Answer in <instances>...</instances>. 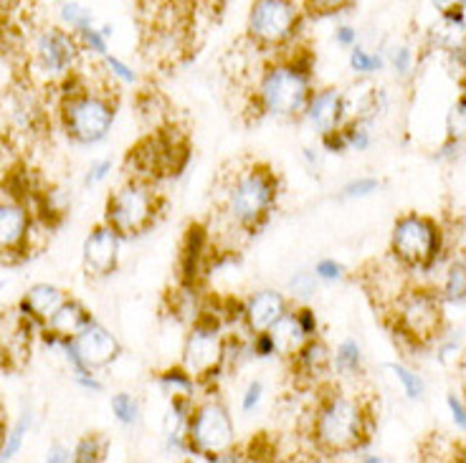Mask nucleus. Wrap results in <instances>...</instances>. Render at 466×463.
Returning <instances> with one entry per match:
<instances>
[{
  "instance_id": "obj_1",
  "label": "nucleus",
  "mask_w": 466,
  "mask_h": 463,
  "mask_svg": "<svg viewBox=\"0 0 466 463\" xmlns=\"http://www.w3.org/2000/svg\"><path fill=\"white\" fill-rule=\"evenodd\" d=\"M370 433V410L360 398L329 393L319 400L312 423V436L319 451L352 453L360 448Z\"/></svg>"
},
{
  "instance_id": "obj_2",
  "label": "nucleus",
  "mask_w": 466,
  "mask_h": 463,
  "mask_svg": "<svg viewBox=\"0 0 466 463\" xmlns=\"http://www.w3.org/2000/svg\"><path fill=\"white\" fill-rule=\"evenodd\" d=\"M258 105L264 112L277 116L304 115L312 96V71L309 61L289 56L267 66L257 89Z\"/></svg>"
},
{
  "instance_id": "obj_3",
  "label": "nucleus",
  "mask_w": 466,
  "mask_h": 463,
  "mask_svg": "<svg viewBox=\"0 0 466 463\" xmlns=\"http://www.w3.org/2000/svg\"><path fill=\"white\" fill-rule=\"evenodd\" d=\"M277 196H279L277 175L271 173L267 165H254L233 180V186L228 187V197H226V208L241 228L257 231L268 218Z\"/></svg>"
},
{
  "instance_id": "obj_4",
  "label": "nucleus",
  "mask_w": 466,
  "mask_h": 463,
  "mask_svg": "<svg viewBox=\"0 0 466 463\" xmlns=\"http://www.w3.org/2000/svg\"><path fill=\"white\" fill-rule=\"evenodd\" d=\"M116 105L92 89H71L61 99V125L69 139L79 145H96L112 132Z\"/></svg>"
},
{
  "instance_id": "obj_5",
  "label": "nucleus",
  "mask_w": 466,
  "mask_h": 463,
  "mask_svg": "<svg viewBox=\"0 0 466 463\" xmlns=\"http://www.w3.org/2000/svg\"><path fill=\"white\" fill-rule=\"evenodd\" d=\"M187 451L208 461H231L236 430L231 413L218 400H206L190 410L186 426Z\"/></svg>"
},
{
  "instance_id": "obj_6",
  "label": "nucleus",
  "mask_w": 466,
  "mask_h": 463,
  "mask_svg": "<svg viewBox=\"0 0 466 463\" xmlns=\"http://www.w3.org/2000/svg\"><path fill=\"white\" fill-rule=\"evenodd\" d=\"M157 193L150 180L135 177L109 196L105 208V223L112 226L122 238L140 236L150 228L157 216Z\"/></svg>"
},
{
  "instance_id": "obj_7",
  "label": "nucleus",
  "mask_w": 466,
  "mask_h": 463,
  "mask_svg": "<svg viewBox=\"0 0 466 463\" xmlns=\"http://www.w3.org/2000/svg\"><path fill=\"white\" fill-rule=\"evenodd\" d=\"M304 11L294 0H254L246 18V34L258 48L289 46L302 28Z\"/></svg>"
},
{
  "instance_id": "obj_8",
  "label": "nucleus",
  "mask_w": 466,
  "mask_h": 463,
  "mask_svg": "<svg viewBox=\"0 0 466 463\" xmlns=\"http://www.w3.org/2000/svg\"><path fill=\"white\" fill-rule=\"evenodd\" d=\"M390 251L398 264L408 268H431L441 254V228L436 220L408 213L396 220L393 236H390Z\"/></svg>"
},
{
  "instance_id": "obj_9",
  "label": "nucleus",
  "mask_w": 466,
  "mask_h": 463,
  "mask_svg": "<svg viewBox=\"0 0 466 463\" xmlns=\"http://www.w3.org/2000/svg\"><path fill=\"white\" fill-rule=\"evenodd\" d=\"M396 327L398 332L413 342H431L441 335L443 309L441 297L433 291L413 289L400 294L396 299Z\"/></svg>"
},
{
  "instance_id": "obj_10",
  "label": "nucleus",
  "mask_w": 466,
  "mask_h": 463,
  "mask_svg": "<svg viewBox=\"0 0 466 463\" xmlns=\"http://www.w3.org/2000/svg\"><path fill=\"white\" fill-rule=\"evenodd\" d=\"M223 359H226V337L221 335V327L210 317H200L186 339L183 367L196 377V382H203L218 375Z\"/></svg>"
},
{
  "instance_id": "obj_11",
  "label": "nucleus",
  "mask_w": 466,
  "mask_h": 463,
  "mask_svg": "<svg viewBox=\"0 0 466 463\" xmlns=\"http://www.w3.org/2000/svg\"><path fill=\"white\" fill-rule=\"evenodd\" d=\"M61 347L66 352V359L74 367V377L76 375H86V372H96L112 365L119 357V342L116 337L102 327L99 322H89L76 337H71L66 342H61Z\"/></svg>"
},
{
  "instance_id": "obj_12",
  "label": "nucleus",
  "mask_w": 466,
  "mask_h": 463,
  "mask_svg": "<svg viewBox=\"0 0 466 463\" xmlns=\"http://www.w3.org/2000/svg\"><path fill=\"white\" fill-rule=\"evenodd\" d=\"M82 56V44L74 31L51 25L35 38V61L51 76H66Z\"/></svg>"
},
{
  "instance_id": "obj_13",
  "label": "nucleus",
  "mask_w": 466,
  "mask_h": 463,
  "mask_svg": "<svg viewBox=\"0 0 466 463\" xmlns=\"http://www.w3.org/2000/svg\"><path fill=\"white\" fill-rule=\"evenodd\" d=\"M186 145H180L170 135H160V137H147L140 142L129 155V160H135V167L145 175L142 180H150L160 175L180 173V167L186 165Z\"/></svg>"
},
{
  "instance_id": "obj_14",
  "label": "nucleus",
  "mask_w": 466,
  "mask_h": 463,
  "mask_svg": "<svg viewBox=\"0 0 466 463\" xmlns=\"http://www.w3.org/2000/svg\"><path fill=\"white\" fill-rule=\"evenodd\" d=\"M119 241H122V236L106 223L89 231L82 248L84 268L89 277L105 278L115 271L116 261H119Z\"/></svg>"
},
{
  "instance_id": "obj_15",
  "label": "nucleus",
  "mask_w": 466,
  "mask_h": 463,
  "mask_svg": "<svg viewBox=\"0 0 466 463\" xmlns=\"http://www.w3.org/2000/svg\"><path fill=\"white\" fill-rule=\"evenodd\" d=\"M287 312H289V304L284 299V294L274 289H264L246 299L241 317H244V325L251 335H261V332H268L271 327L277 325Z\"/></svg>"
},
{
  "instance_id": "obj_16",
  "label": "nucleus",
  "mask_w": 466,
  "mask_h": 463,
  "mask_svg": "<svg viewBox=\"0 0 466 463\" xmlns=\"http://www.w3.org/2000/svg\"><path fill=\"white\" fill-rule=\"evenodd\" d=\"M31 213L18 200H0V256L24 251L31 236Z\"/></svg>"
},
{
  "instance_id": "obj_17",
  "label": "nucleus",
  "mask_w": 466,
  "mask_h": 463,
  "mask_svg": "<svg viewBox=\"0 0 466 463\" xmlns=\"http://www.w3.org/2000/svg\"><path fill=\"white\" fill-rule=\"evenodd\" d=\"M89 322H92V314L86 312V307L76 299H66L44 325V337L48 345H61V342L79 335Z\"/></svg>"
},
{
  "instance_id": "obj_18",
  "label": "nucleus",
  "mask_w": 466,
  "mask_h": 463,
  "mask_svg": "<svg viewBox=\"0 0 466 463\" xmlns=\"http://www.w3.org/2000/svg\"><path fill=\"white\" fill-rule=\"evenodd\" d=\"M66 299H69V297L58 289V287H54V284H34V287L24 294L18 309L24 314V319L44 327Z\"/></svg>"
},
{
  "instance_id": "obj_19",
  "label": "nucleus",
  "mask_w": 466,
  "mask_h": 463,
  "mask_svg": "<svg viewBox=\"0 0 466 463\" xmlns=\"http://www.w3.org/2000/svg\"><path fill=\"white\" fill-rule=\"evenodd\" d=\"M307 119L315 125L322 135L329 129H338L345 116V96L339 89H322V92H312L309 105L304 109Z\"/></svg>"
},
{
  "instance_id": "obj_20",
  "label": "nucleus",
  "mask_w": 466,
  "mask_h": 463,
  "mask_svg": "<svg viewBox=\"0 0 466 463\" xmlns=\"http://www.w3.org/2000/svg\"><path fill=\"white\" fill-rule=\"evenodd\" d=\"M267 335L271 337L274 355H281V357H294V355L312 339V335H309V332L304 329L302 322H299L297 312L284 314L279 322L268 329Z\"/></svg>"
},
{
  "instance_id": "obj_21",
  "label": "nucleus",
  "mask_w": 466,
  "mask_h": 463,
  "mask_svg": "<svg viewBox=\"0 0 466 463\" xmlns=\"http://www.w3.org/2000/svg\"><path fill=\"white\" fill-rule=\"evenodd\" d=\"M294 370L299 372L302 377H319V375H325L327 367H329V349L319 342V339H309L307 345H304L297 355H294Z\"/></svg>"
},
{
  "instance_id": "obj_22",
  "label": "nucleus",
  "mask_w": 466,
  "mask_h": 463,
  "mask_svg": "<svg viewBox=\"0 0 466 463\" xmlns=\"http://www.w3.org/2000/svg\"><path fill=\"white\" fill-rule=\"evenodd\" d=\"M206 244H208V236L200 226H193L186 236V248H183V281L187 287L196 281L200 271V258H203V251H206Z\"/></svg>"
},
{
  "instance_id": "obj_23",
  "label": "nucleus",
  "mask_w": 466,
  "mask_h": 463,
  "mask_svg": "<svg viewBox=\"0 0 466 463\" xmlns=\"http://www.w3.org/2000/svg\"><path fill=\"white\" fill-rule=\"evenodd\" d=\"M31 426H34V413H24L15 420V426L11 430L3 433V438H0V461H11V458L18 456V451L24 448V440Z\"/></svg>"
},
{
  "instance_id": "obj_24",
  "label": "nucleus",
  "mask_w": 466,
  "mask_h": 463,
  "mask_svg": "<svg viewBox=\"0 0 466 463\" xmlns=\"http://www.w3.org/2000/svg\"><path fill=\"white\" fill-rule=\"evenodd\" d=\"M58 15H61V24L64 28H69L74 34H79L82 28L94 24V15L89 8H84L82 3H76V0H64L61 5H58Z\"/></svg>"
},
{
  "instance_id": "obj_25",
  "label": "nucleus",
  "mask_w": 466,
  "mask_h": 463,
  "mask_svg": "<svg viewBox=\"0 0 466 463\" xmlns=\"http://www.w3.org/2000/svg\"><path fill=\"white\" fill-rule=\"evenodd\" d=\"M106 453V440L102 436H96V433H86L79 438V443L74 446V451H71V461L76 463H94V461H102Z\"/></svg>"
},
{
  "instance_id": "obj_26",
  "label": "nucleus",
  "mask_w": 466,
  "mask_h": 463,
  "mask_svg": "<svg viewBox=\"0 0 466 463\" xmlns=\"http://www.w3.org/2000/svg\"><path fill=\"white\" fill-rule=\"evenodd\" d=\"M335 370L339 375H355V372H360L362 367V352H360V345L355 342V339H345L342 345L338 347L335 352Z\"/></svg>"
},
{
  "instance_id": "obj_27",
  "label": "nucleus",
  "mask_w": 466,
  "mask_h": 463,
  "mask_svg": "<svg viewBox=\"0 0 466 463\" xmlns=\"http://www.w3.org/2000/svg\"><path fill=\"white\" fill-rule=\"evenodd\" d=\"M443 299L466 301V261H454L443 278Z\"/></svg>"
},
{
  "instance_id": "obj_28",
  "label": "nucleus",
  "mask_w": 466,
  "mask_h": 463,
  "mask_svg": "<svg viewBox=\"0 0 466 463\" xmlns=\"http://www.w3.org/2000/svg\"><path fill=\"white\" fill-rule=\"evenodd\" d=\"M109 35H112V28H109V25L99 28L96 24H92L86 25V28H82V31L76 34V38H79V44H82L84 51H92L96 56L105 58L106 54H109V46H106Z\"/></svg>"
},
{
  "instance_id": "obj_29",
  "label": "nucleus",
  "mask_w": 466,
  "mask_h": 463,
  "mask_svg": "<svg viewBox=\"0 0 466 463\" xmlns=\"http://www.w3.org/2000/svg\"><path fill=\"white\" fill-rule=\"evenodd\" d=\"M112 416L122 426H135L137 418H140V406H137V400L129 393H116L112 398Z\"/></svg>"
},
{
  "instance_id": "obj_30",
  "label": "nucleus",
  "mask_w": 466,
  "mask_h": 463,
  "mask_svg": "<svg viewBox=\"0 0 466 463\" xmlns=\"http://www.w3.org/2000/svg\"><path fill=\"white\" fill-rule=\"evenodd\" d=\"M160 382L170 390L173 395H193V388H196V377L180 365V367H173L160 375Z\"/></svg>"
},
{
  "instance_id": "obj_31",
  "label": "nucleus",
  "mask_w": 466,
  "mask_h": 463,
  "mask_svg": "<svg viewBox=\"0 0 466 463\" xmlns=\"http://www.w3.org/2000/svg\"><path fill=\"white\" fill-rule=\"evenodd\" d=\"M352 3L355 0H304L302 11L309 18H329V15L348 11Z\"/></svg>"
},
{
  "instance_id": "obj_32",
  "label": "nucleus",
  "mask_w": 466,
  "mask_h": 463,
  "mask_svg": "<svg viewBox=\"0 0 466 463\" xmlns=\"http://www.w3.org/2000/svg\"><path fill=\"white\" fill-rule=\"evenodd\" d=\"M350 69L355 74H373V71L383 69V58L360 46H352L350 48Z\"/></svg>"
},
{
  "instance_id": "obj_33",
  "label": "nucleus",
  "mask_w": 466,
  "mask_h": 463,
  "mask_svg": "<svg viewBox=\"0 0 466 463\" xmlns=\"http://www.w3.org/2000/svg\"><path fill=\"white\" fill-rule=\"evenodd\" d=\"M388 370L396 375L400 385H403V390H406L408 398H413V400H419L420 395H423V380H420L419 375L413 370H408L403 365H388Z\"/></svg>"
},
{
  "instance_id": "obj_34",
  "label": "nucleus",
  "mask_w": 466,
  "mask_h": 463,
  "mask_svg": "<svg viewBox=\"0 0 466 463\" xmlns=\"http://www.w3.org/2000/svg\"><path fill=\"white\" fill-rule=\"evenodd\" d=\"M449 135L456 142H461L466 137V94L456 102L451 115H449Z\"/></svg>"
},
{
  "instance_id": "obj_35",
  "label": "nucleus",
  "mask_w": 466,
  "mask_h": 463,
  "mask_svg": "<svg viewBox=\"0 0 466 463\" xmlns=\"http://www.w3.org/2000/svg\"><path fill=\"white\" fill-rule=\"evenodd\" d=\"M345 132V139H348V147H355V150H368L370 147V132L362 127L360 122H350L348 127H342Z\"/></svg>"
},
{
  "instance_id": "obj_36",
  "label": "nucleus",
  "mask_w": 466,
  "mask_h": 463,
  "mask_svg": "<svg viewBox=\"0 0 466 463\" xmlns=\"http://www.w3.org/2000/svg\"><path fill=\"white\" fill-rule=\"evenodd\" d=\"M378 187H380V183H378L375 177H358V180H352L350 186H345L342 196L345 197H368V196H373Z\"/></svg>"
},
{
  "instance_id": "obj_37",
  "label": "nucleus",
  "mask_w": 466,
  "mask_h": 463,
  "mask_svg": "<svg viewBox=\"0 0 466 463\" xmlns=\"http://www.w3.org/2000/svg\"><path fill=\"white\" fill-rule=\"evenodd\" d=\"M105 66H106V69H109V74H112V76H116V79H119V82H125V84H135V82H137V74L129 69L125 61H119V58H116V56H109V54H106V56H105Z\"/></svg>"
},
{
  "instance_id": "obj_38",
  "label": "nucleus",
  "mask_w": 466,
  "mask_h": 463,
  "mask_svg": "<svg viewBox=\"0 0 466 463\" xmlns=\"http://www.w3.org/2000/svg\"><path fill=\"white\" fill-rule=\"evenodd\" d=\"M315 277L322 278V281H339L345 277V268L335 258H322L315 267Z\"/></svg>"
},
{
  "instance_id": "obj_39",
  "label": "nucleus",
  "mask_w": 466,
  "mask_h": 463,
  "mask_svg": "<svg viewBox=\"0 0 466 463\" xmlns=\"http://www.w3.org/2000/svg\"><path fill=\"white\" fill-rule=\"evenodd\" d=\"M109 173H112V160H96V163H92V167L86 170L84 186H96V183H102Z\"/></svg>"
},
{
  "instance_id": "obj_40",
  "label": "nucleus",
  "mask_w": 466,
  "mask_h": 463,
  "mask_svg": "<svg viewBox=\"0 0 466 463\" xmlns=\"http://www.w3.org/2000/svg\"><path fill=\"white\" fill-rule=\"evenodd\" d=\"M446 406H449V410H451V420H454V426L459 430H464L466 433V406L456 398V395H449L446 398Z\"/></svg>"
},
{
  "instance_id": "obj_41",
  "label": "nucleus",
  "mask_w": 466,
  "mask_h": 463,
  "mask_svg": "<svg viewBox=\"0 0 466 463\" xmlns=\"http://www.w3.org/2000/svg\"><path fill=\"white\" fill-rule=\"evenodd\" d=\"M261 395H264V385L261 382H251L248 388H246L244 400H241V408H244V413H251L254 408L261 403Z\"/></svg>"
},
{
  "instance_id": "obj_42",
  "label": "nucleus",
  "mask_w": 466,
  "mask_h": 463,
  "mask_svg": "<svg viewBox=\"0 0 466 463\" xmlns=\"http://www.w3.org/2000/svg\"><path fill=\"white\" fill-rule=\"evenodd\" d=\"M315 274H297V277L289 281L291 291L299 294V297H309V294L315 291Z\"/></svg>"
},
{
  "instance_id": "obj_43",
  "label": "nucleus",
  "mask_w": 466,
  "mask_h": 463,
  "mask_svg": "<svg viewBox=\"0 0 466 463\" xmlns=\"http://www.w3.org/2000/svg\"><path fill=\"white\" fill-rule=\"evenodd\" d=\"M393 69L400 74V76H406L408 71H410V64H413V54H410V48L406 46H398L396 51H393Z\"/></svg>"
},
{
  "instance_id": "obj_44",
  "label": "nucleus",
  "mask_w": 466,
  "mask_h": 463,
  "mask_svg": "<svg viewBox=\"0 0 466 463\" xmlns=\"http://www.w3.org/2000/svg\"><path fill=\"white\" fill-rule=\"evenodd\" d=\"M433 8L439 15H456V13H466V0H431Z\"/></svg>"
},
{
  "instance_id": "obj_45",
  "label": "nucleus",
  "mask_w": 466,
  "mask_h": 463,
  "mask_svg": "<svg viewBox=\"0 0 466 463\" xmlns=\"http://www.w3.org/2000/svg\"><path fill=\"white\" fill-rule=\"evenodd\" d=\"M335 41H338L342 48H352L358 46V31L352 25H339L335 31Z\"/></svg>"
},
{
  "instance_id": "obj_46",
  "label": "nucleus",
  "mask_w": 466,
  "mask_h": 463,
  "mask_svg": "<svg viewBox=\"0 0 466 463\" xmlns=\"http://www.w3.org/2000/svg\"><path fill=\"white\" fill-rule=\"evenodd\" d=\"M297 317H299V322L304 325V329L309 332V335H317V317L312 309H297Z\"/></svg>"
},
{
  "instance_id": "obj_47",
  "label": "nucleus",
  "mask_w": 466,
  "mask_h": 463,
  "mask_svg": "<svg viewBox=\"0 0 466 463\" xmlns=\"http://www.w3.org/2000/svg\"><path fill=\"white\" fill-rule=\"evenodd\" d=\"M74 380H76V385H79V388H84V390H94V393H99V390H102V382L94 377V372H86V375H76Z\"/></svg>"
},
{
  "instance_id": "obj_48",
  "label": "nucleus",
  "mask_w": 466,
  "mask_h": 463,
  "mask_svg": "<svg viewBox=\"0 0 466 463\" xmlns=\"http://www.w3.org/2000/svg\"><path fill=\"white\" fill-rule=\"evenodd\" d=\"M48 461H71V451L66 446L56 443V446L48 448Z\"/></svg>"
},
{
  "instance_id": "obj_49",
  "label": "nucleus",
  "mask_w": 466,
  "mask_h": 463,
  "mask_svg": "<svg viewBox=\"0 0 466 463\" xmlns=\"http://www.w3.org/2000/svg\"><path fill=\"white\" fill-rule=\"evenodd\" d=\"M3 433H5V423H3V410H0V438H3Z\"/></svg>"
},
{
  "instance_id": "obj_50",
  "label": "nucleus",
  "mask_w": 466,
  "mask_h": 463,
  "mask_svg": "<svg viewBox=\"0 0 466 463\" xmlns=\"http://www.w3.org/2000/svg\"><path fill=\"white\" fill-rule=\"evenodd\" d=\"M461 461H466V451H464V453H461Z\"/></svg>"
}]
</instances>
